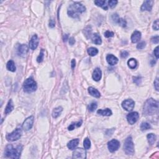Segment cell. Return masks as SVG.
I'll use <instances>...</instances> for the list:
<instances>
[{
    "label": "cell",
    "mask_w": 159,
    "mask_h": 159,
    "mask_svg": "<svg viewBox=\"0 0 159 159\" xmlns=\"http://www.w3.org/2000/svg\"><path fill=\"white\" fill-rule=\"evenodd\" d=\"M76 65V61L75 59H73L72 60V62H71V66H72V69H74Z\"/></svg>",
    "instance_id": "obj_48"
},
{
    "label": "cell",
    "mask_w": 159,
    "mask_h": 159,
    "mask_svg": "<svg viewBox=\"0 0 159 159\" xmlns=\"http://www.w3.org/2000/svg\"><path fill=\"white\" fill-rule=\"evenodd\" d=\"M119 18H120L119 16H118V14H116V13L113 14V15H112V16H111L112 20H113V21L115 23H118V21H119Z\"/></svg>",
    "instance_id": "obj_36"
},
{
    "label": "cell",
    "mask_w": 159,
    "mask_h": 159,
    "mask_svg": "<svg viewBox=\"0 0 159 159\" xmlns=\"http://www.w3.org/2000/svg\"><path fill=\"white\" fill-rule=\"evenodd\" d=\"M73 158H82L84 159L87 158V152L85 149L82 148H78L75 149L73 152Z\"/></svg>",
    "instance_id": "obj_8"
},
{
    "label": "cell",
    "mask_w": 159,
    "mask_h": 159,
    "mask_svg": "<svg viewBox=\"0 0 159 159\" xmlns=\"http://www.w3.org/2000/svg\"><path fill=\"white\" fill-rule=\"evenodd\" d=\"M141 39V32L136 30L133 32V34L131 35V41L132 43H137Z\"/></svg>",
    "instance_id": "obj_16"
},
{
    "label": "cell",
    "mask_w": 159,
    "mask_h": 159,
    "mask_svg": "<svg viewBox=\"0 0 159 159\" xmlns=\"http://www.w3.org/2000/svg\"><path fill=\"white\" fill-rule=\"evenodd\" d=\"M114 32H111V31H109V30H107L105 32V36L107 37V38H109V37H112L114 36Z\"/></svg>",
    "instance_id": "obj_40"
},
{
    "label": "cell",
    "mask_w": 159,
    "mask_h": 159,
    "mask_svg": "<svg viewBox=\"0 0 159 159\" xmlns=\"http://www.w3.org/2000/svg\"><path fill=\"white\" fill-rule=\"evenodd\" d=\"M120 147V142L116 139H113L108 143V148L110 152H113L117 151Z\"/></svg>",
    "instance_id": "obj_9"
},
{
    "label": "cell",
    "mask_w": 159,
    "mask_h": 159,
    "mask_svg": "<svg viewBox=\"0 0 159 159\" xmlns=\"http://www.w3.org/2000/svg\"><path fill=\"white\" fill-rule=\"evenodd\" d=\"M63 111V108L61 106H58L57 108L53 109L52 111V117L53 118H57L61 114L62 112Z\"/></svg>",
    "instance_id": "obj_24"
},
{
    "label": "cell",
    "mask_w": 159,
    "mask_h": 159,
    "mask_svg": "<svg viewBox=\"0 0 159 159\" xmlns=\"http://www.w3.org/2000/svg\"><path fill=\"white\" fill-rule=\"evenodd\" d=\"M118 23L119 24V25L121 26H122L123 27H126V24H127V22H126V21H125L124 19H123V18H119V21H118Z\"/></svg>",
    "instance_id": "obj_39"
},
{
    "label": "cell",
    "mask_w": 159,
    "mask_h": 159,
    "mask_svg": "<svg viewBox=\"0 0 159 159\" xmlns=\"http://www.w3.org/2000/svg\"><path fill=\"white\" fill-rule=\"evenodd\" d=\"M22 131L21 129H16L13 132L10 134H8L6 135V139L9 142H14V141L17 140L21 137Z\"/></svg>",
    "instance_id": "obj_6"
},
{
    "label": "cell",
    "mask_w": 159,
    "mask_h": 159,
    "mask_svg": "<svg viewBox=\"0 0 159 159\" xmlns=\"http://www.w3.org/2000/svg\"><path fill=\"white\" fill-rule=\"evenodd\" d=\"M95 4L96 6L101 7L105 10H108V6L106 5V2L105 0H97V1H95Z\"/></svg>",
    "instance_id": "obj_23"
},
{
    "label": "cell",
    "mask_w": 159,
    "mask_h": 159,
    "mask_svg": "<svg viewBox=\"0 0 159 159\" xmlns=\"http://www.w3.org/2000/svg\"><path fill=\"white\" fill-rule=\"evenodd\" d=\"M82 121H79V122H77V123H72V124H71L69 126L68 129H69V131H72V130H74V129H75V128L80 127V126H82Z\"/></svg>",
    "instance_id": "obj_28"
},
{
    "label": "cell",
    "mask_w": 159,
    "mask_h": 159,
    "mask_svg": "<svg viewBox=\"0 0 159 159\" xmlns=\"http://www.w3.org/2000/svg\"><path fill=\"white\" fill-rule=\"evenodd\" d=\"M56 26V22L53 19H51L49 21V27H51V28H53V27H55Z\"/></svg>",
    "instance_id": "obj_46"
},
{
    "label": "cell",
    "mask_w": 159,
    "mask_h": 159,
    "mask_svg": "<svg viewBox=\"0 0 159 159\" xmlns=\"http://www.w3.org/2000/svg\"><path fill=\"white\" fill-rule=\"evenodd\" d=\"M133 82L135 83L136 85H139L141 83V82H142V78H141V77H133Z\"/></svg>",
    "instance_id": "obj_37"
},
{
    "label": "cell",
    "mask_w": 159,
    "mask_h": 159,
    "mask_svg": "<svg viewBox=\"0 0 159 159\" xmlns=\"http://www.w3.org/2000/svg\"><path fill=\"white\" fill-rule=\"evenodd\" d=\"M139 118V114L137 112H132L127 116V122L129 124H134Z\"/></svg>",
    "instance_id": "obj_11"
},
{
    "label": "cell",
    "mask_w": 159,
    "mask_h": 159,
    "mask_svg": "<svg viewBox=\"0 0 159 159\" xmlns=\"http://www.w3.org/2000/svg\"><path fill=\"white\" fill-rule=\"evenodd\" d=\"M158 25H159V22L158 19H157L156 21H155L153 24V29L155 30H158Z\"/></svg>",
    "instance_id": "obj_41"
},
{
    "label": "cell",
    "mask_w": 159,
    "mask_h": 159,
    "mask_svg": "<svg viewBox=\"0 0 159 159\" xmlns=\"http://www.w3.org/2000/svg\"><path fill=\"white\" fill-rule=\"evenodd\" d=\"M106 60L108 62V64L111 65H114L118 64V58L112 54H109L107 56Z\"/></svg>",
    "instance_id": "obj_17"
},
{
    "label": "cell",
    "mask_w": 159,
    "mask_h": 159,
    "mask_svg": "<svg viewBox=\"0 0 159 159\" xmlns=\"http://www.w3.org/2000/svg\"><path fill=\"white\" fill-rule=\"evenodd\" d=\"M39 39L37 35H34L29 41V47L32 51L36 49L39 45Z\"/></svg>",
    "instance_id": "obj_13"
},
{
    "label": "cell",
    "mask_w": 159,
    "mask_h": 159,
    "mask_svg": "<svg viewBox=\"0 0 159 159\" xmlns=\"http://www.w3.org/2000/svg\"><path fill=\"white\" fill-rule=\"evenodd\" d=\"M86 10V8L80 3H74L68 8L67 13L69 16L73 18H78L80 14L84 13Z\"/></svg>",
    "instance_id": "obj_2"
},
{
    "label": "cell",
    "mask_w": 159,
    "mask_h": 159,
    "mask_svg": "<svg viewBox=\"0 0 159 159\" xmlns=\"http://www.w3.org/2000/svg\"><path fill=\"white\" fill-rule=\"evenodd\" d=\"M68 40H69V35L65 34L64 35V41L65 42H66Z\"/></svg>",
    "instance_id": "obj_49"
},
{
    "label": "cell",
    "mask_w": 159,
    "mask_h": 159,
    "mask_svg": "<svg viewBox=\"0 0 159 159\" xmlns=\"http://www.w3.org/2000/svg\"><path fill=\"white\" fill-rule=\"evenodd\" d=\"M154 3V1H152V0H147V1H144L142 5L141 6V11H151L152 7H153Z\"/></svg>",
    "instance_id": "obj_12"
},
{
    "label": "cell",
    "mask_w": 159,
    "mask_h": 159,
    "mask_svg": "<svg viewBox=\"0 0 159 159\" xmlns=\"http://www.w3.org/2000/svg\"><path fill=\"white\" fill-rule=\"evenodd\" d=\"M145 45H146L145 42L142 41V42H139L137 45V49H139V50L143 49V48H144V47H145Z\"/></svg>",
    "instance_id": "obj_38"
},
{
    "label": "cell",
    "mask_w": 159,
    "mask_h": 159,
    "mask_svg": "<svg viewBox=\"0 0 159 159\" xmlns=\"http://www.w3.org/2000/svg\"><path fill=\"white\" fill-rule=\"evenodd\" d=\"M97 113H98V114L101 115V116H111L112 111L109 109L107 108L105 109H99L98 110V111H97Z\"/></svg>",
    "instance_id": "obj_22"
},
{
    "label": "cell",
    "mask_w": 159,
    "mask_h": 159,
    "mask_svg": "<svg viewBox=\"0 0 159 159\" xmlns=\"http://www.w3.org/2000/svg\"><path fill=\"white\" fill-rule=\"evenodd\" d=\"M147 140H148V142L150 145H153L155 143V140H156L157 137L154 134H149L147 136Z\"/></svg>",
    "instance_id": "obj_27"
},
{
    "label": "cell",
    "mask_w": 159,
    "mask_h": 159,
    "mask_svg": "<svg viewBox=\"0 0 159 159\" xmlns=\"http://www.w3.org/2000/svg\"><path fill=\"white\" fill-rule=\"evenodd\" d=\"M150 128H151V126H150V124H149V123H147V122H143V123H141V125H140L141 131H145L149 130V129H150Z\"/></svg>",
    "instance_id": "obj_31"
},
{
    "label": "cell",
    "mask_w": 159,
    "mask_h": 159,
    "mask_svg": "<svg viewBox=\"0 0 159 159\" xmlns=\"http://www.w3.org/2000/svg\"><path fill=\"white\" fill-rule=\"evenodd\" d=\"M34 117L31 116L29 118H27L25 121H24L23 124H22V129L25 131H28L30 130L34 124Z\"/></svg>",
    "instance_id": "obj_7"
},
{
    "label": "cell",
    "mask_w": 159,
    "mask_h": 159,
    "mask_svg": "<svg viewBox=\"0 0 159 159\" xmlns=\"http://www.w3.org/2000/svg\"><path fill=\"white\" fill-rule=\"evenodd\" d=\"M88 93H90V95H91L92 96L95 97V98H99L100 96H101V95H100V91L98 90L95 88L93 87H90L88 88Z\"/></svg>",
    "instance_id": "obj_19"
},
{
    "label": "cell",
    "mask_w": 159,
    "mask_h": 159,
    "mask_svg": "<svg viewBox=\"0 0 159 159\" xmlns=\"http://www.w3.org/2000/svg\"><path fill=\"white\" fill-rule=\"evenodd\" d=\"M154 84V87H155V90H156L157 91H158V90H159V82H158V78H156V79L155 80Z\"/></svg>",
    "instance_id": "obj_42"
},
{
    "label": "cell",
    "mask_w": 159,
    "mask_h": 159,
    "mask_svg": "<svg viewBox=\"0 0 159 159\" xmlns=\"http://www.w3.org/2000/svg\"><path fill=\"white\" fill-rule=\"evenodd\" d=\"M143 114L145 116H152L158 114V102L153 98L147 100L144 105Z\"/></svg>",
    "instance_id": "obj_1"
},
{
    "label": "cell",
    "mask_w": 159,
    "mask_h": 159,
    "mask_svg": "<svg viewBox=\"0 0 159 159\" xmlns=\"http://www.w3.org/2000/svg\"><path fill=\"white\" fill-rule=\"evenodd\" d=\"M101 77L102 72L100 69H99V68L95 69L93 73V75H92V77H93L94 80L96 81V82H98V81H100L101 80Z\"/></svg>",
    "instance_id": "obj_15"
},
{
    "label": "cell",
    "mask_w": 159,
    "mask_h": 159,
    "mask_svg": "<svg viewBox=\"0 0 159 159\" xmlns=\"http://www.w3.org/2000/svg\"><path fill=\"white\" fill-rule=\"evenodd\" d=\"M97 107H98L97 103H95V102H93V103H91L89 105L88 109V111L90 112H93L97 108Z\"/></svg>",
    "instance_id": "obj_33"
},
{
    "label": "cell",
    "mask_w": 159,
    "mask_h": 159,
    "mask_svg": "<svg viewBox=\"0 0 159 159\" xmlns=\"http://www.w3.org/2000/svg\"><path fill=\"white\" fill-rule=\"evenodd\" d=\"M154 55H155V56L156 57L157 59H158V57H159V52H158V46L156 47V48L154 49Z\"/></svg>",
    "instance_id": "obj_45"
},
{
    "label": "cell",
    "mask_w": 159,
    "mask_h": 159,
    "mask_svg": "<svg viewBox=\"0 0 159 159\" xmlns=\"http://www.w3.org/2000/svg\"><path fill=\"white\" fill-rule=\"evenodd\" d=\"M22 150V147L21 145H18L17 147L14 148L12 144H8L6 147L4 155L8 158H19Z\"/></svg>",
    "instance_id": "obj_3"
},
{
    "label": "cell",
    "mask_w": 159,
    "mask_h": 159,
    "mask_svg": "<svg viewBox=\"0 0 159 159\" xmlns=\"http://www.w3.org/2000/svg\"><path fill=\"white\" fill-rule=\"evenodd\" d=\"M118 3V1H116V0H110V1H108L109 6L111 8H114L117 5Z\"/></svg>",
    "instance_id": "obj_35"
},
{
    "label": "cell",
    "mask_w": 159,
    "mask_h": 159,
    "mask_svg": "<svg viewBox=\"0 0 159 159\" xmlns=\"http://www.w3.org/2000/svg\"><path fill=\"white\" fill-rule=\"evenodd\" d=\"M124 150L127 155H132L134 154V145L131 137H128L124 144Z\"/></svg>",
    "instance_id": "obj_5"
},
{
    "label": "cell",
    "mask_w": 159,
    "mask_h": 159,
    "mask_svg": "<svg viewBox=\"0 0 159 159\" xmlns=\"http://www.w3.org/2000/svg\"><path fill=\"white\" fill-rule=\"evenodd\" d=\"M151 41H152V42L154 44H158L159 42L158 35H156V36L152 37L151 38Z\"/></svg>",
    "instance_id": "obj_43"
},
{
    "label": "cell",
    "mask_w": 159,
    "mask_h": 159,
    "mask_svg": "<svg viewBox=\"0 0 159 159\" xmlns=\"http://www.w3.org/2000/svg\"><path fill=\"white\" fill-rule=\"evenodd\" d=\"M83 146L85 149H89L91 147V142L88 138H86L83 141Z\"/></svg>",
    "instance_id": "obj_34"
},
{
    "label": "cell",
    "mask_w": 159,
    "mask_h": 159,
    "mask_svg": "<svg viewBox=\"0 0 159 159\" xmlns=\"http://www.w3.org/2000/svg\"><path fill=\"white\" fill-rule=\"evenodd\" d=\"M28 47L26 44H21L17 48V53L19 56L25 57L27 53L28 52Z\"/></svg>",
    "instance_id": "obj_14"
},
{
    "label": "cell",
    "mask_w": 159,
    "mask_h": 159,
    "mask_svg": "<svg viewBox=\"0 0 159 159\" xmlns=\"http://www.w3.org/2000/svg\"><path fill=\"white\" fill-rule=\"evenodd\" d=\"M88 53L90 55V56H95L96 55L98 54V50L95 47H90L88 48L87 50Z\"/></svg>",
    "instance_id": "obj_29"
},
{
    "label": "cell",
    "mask_w": 159,
    "mask_h": 159,
    "mask_svg": "<svg viewBox=\"0 0 159 159\" xmlns=\"http://www.w3.org/2000/svg\"><path fill=\"white\" fill-rule=\"evenodd\" d=\"M75 40L74 37H70L69 39V44L70 45H73L75 44Z\"/></svg>",
    "instance_id": "obj_47"
},
{
    "label": "cell",
    "mask_w": 159,
    "mask_h": 159,
    "mask_svg": "<svg viewBox=\"0 0 159 159\" xmlns=\"http://www.w3.org/2000/svg\"><path fill=\"white\" fill-rule=\"evenodd\" d=\"M6 68L9 71H11L12 72H14L16 71V66L14 64V62L13 60L8 61V62L6 64Z\"/></svg>",
    "instance_id": "obj_25"
},
{
    "label": "cell",
    "mask_w": 159,
    "mask_h": 159,
    "mask_svg": "<svg viewBox=\"0 0 159 159\" xmlns=\"http://www.w3.org/2000/svg\"><path fill=\"white\" fill-rule=\"evenodd\" d=\"M128 56H129V53L127 52V51H123L121 52V57H122L123 58H127Z\"/></svg>",
    "instance_id": "obj_44"
},
{
    "label": "cell",
    "mask_w": 159,
    "mask_h": 159,
    "mask_svg": "<svg viewBox=\"0 0 159 159\" xmlns=\"http://www.w3.org/2000/svg\"><path fill=\"white\" fill-rule=\"evenodd\" d=\"M44 57V50L42 49L40 51L39 56L37 57V61L38 63H41L43 62Z\"/></svg>",
    "instance_id": "obj_32"
},
{
    "label": "cell",
    "mask_w": 159,
    "mask_h": 159,
    "mask_svg": "<svg viewBox=\"0 0 159 159\" xmlns=\"http://www.w3.org/2000/svg\"><path fill=\"white\" fill-rule=\"evenodd\" d=\"M91 32H92L91 27L90 26H87L85 29H84V30H83L85 35L87 39L90 38L91 35Z\"/></svg>",
    "instance_id": "obj_30"
},
{
    "label": "cell",
    "mask_w": 159,
    "mask_h": 159,
    "mask_svg": "<svg viewBox=\"0 0 159 159\" xmlns=\"http://www.w3.org/2000/svg\"><path fill=\"white\" fill-rule=\"evenodd\" d=\"M79 144V139H75L70 140L67 144V147L70 150H75Z\"/></svg>",
    "instance_id": "obj_18"
},
{
    "label": "cell",
    "mask_w": 159,
    "mask_h": 159,
    "mask_svg": "<svg viewBox=\"0 0 159 159\" xmlns=\"http://www.w3.org/2000/svg\"><path fill=\"white\" fill-rule=\"evenodd\" d=\"M127 65L131 69H136L137 65V62L135 58H131L127 62Z\"/></svg>",
    "instance_id": "obj_26"
},
{
    "label": "cell",
    "mask_w": 159,
    "mask_h": 159,
    "mask_svg": "<svg viewBox=\"0 0 159 159\" xmlns=\"http://www.w3.org/2000/svg\"><path fill=\"white\" fill-rule=\"evenodd\" d=\"M92 42L96 45H100L102 43V40L100 35L98 33H95L91 36Z\"/></svg>",
    "instance_id": "obj_20"
},
{
    "label": "cell",
    "mask_w": 159,
    "mask_h": 159,
    "mask_svg": "<svg viewBox=\"0 0 159 159\" xmlns=\"http://www.w3.org/2000/svg\"><path fill=\"white\" fill-rule=\"evenodd\" d=\"M135 106V103L132 100L128 99V100H124L122 103V107L125 110L127 111H131L134 109Z\"/></svg>",
    "instance_id": "obj_10"
},
{
    "label": "cell",
    "mask_w": 159,
    "mask_h": 159,
    "mask_svg": "<svg viewBox=\"0 0 159 159\" xmlns=\"http://www.w3.org/2000/svg\"><path fill=\"white\" fill-rule=\"evenodd\" d=\"M37 88V83L32 77L26 80L23 84L24 91L27 93H31L34 92Z\"/></svg>",
    "instance_id": "obj_4"
},
{
    "label": "cell",
    "mask_w": 159,
    "mask_h": 159,
    "mask_svg": "<svg viewBox=\"0 0 159 159\" xmlns=\"http://www.w3.org/2000/svg\"><path fill=\"white\" fill-rule=\"evenodd\" d=\"M13 109H14L13 102L12 100H9L7 104V106L6 107L5 110H4V113H5L6 114H8Z\"/></svg>",
    "instance_id": "obj_21"
}]
</instances>
